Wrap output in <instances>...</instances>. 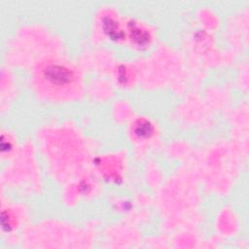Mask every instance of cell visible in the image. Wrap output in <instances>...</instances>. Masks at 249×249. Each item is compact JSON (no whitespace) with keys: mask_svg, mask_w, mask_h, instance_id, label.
I'll use <instances>...</instances> for the list:
<instances>
[{"mask_svg":"<svg viewBox=\"0 0 249 249\" xmlns=\"http://www.w3.org/2000/svg\"><path fill=\"white\" fill-rule=\"evenodd\" d=\"M42 72V79L45 84L51 88L64 89L71 86L76 80L74 72L60 64H50L46 66Z\"/></svg>","mask_w":249,"mask_h":249,"instance_id":"6da1fadb","label":"cell"}]
</instances>
